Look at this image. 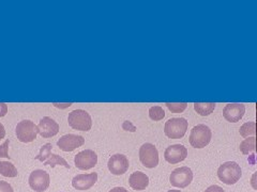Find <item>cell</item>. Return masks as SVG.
Listing matches in <instances>:
<instances>
[{
    "mask_svg": "<svg viewBox=\"0 0 257 192\" xmlns=\"http://www.w3.org/2000/svg\"><path fill=\"white\" fill-rule=\"evenodd\" d=\"M107 166L111 174L122 175L128 170L130 164H128V159L126 156L122 154H115L108 159Z\"/></svg>",
    "mask_w": 257,
    "mask_h": 192,
    "instance_id": "12",
    "label": "cell"
},
{
    "mask_svg": "<svg viewBox=\"0 0 257 192\" xmlns=\"http://www.w3.org/2000/svg\"><path fill=\"white\" fill-rule=\"evenodd\" d=\"M0 192H14V190L9 182L0 180Z\"/></svg>",
    "mask_w": 257,
    "mask_h": 192,
    "instance_id": "26",
    "label": "cell"
},
{
    "mask_svg": "<svg viewBox=\"0 0 257 192\" xmlns=\"http://www.w3.org/2000/svg\"><path fill=\"white\" fill-rule=\"evenodd\" d=\"M123 130H128V128H131V132H135V126H133L132 124H131V122H124V124H123Z\"/></svg>",
    "mask_w": 257,
    "mask_h": 192,
    "instance_id": "29",
    "label": "cell"
},
{
    "mask_svg": "<svg viewBox=\"0 0 257 192\" xmlns=\"http://www.w3.org/2000/svg\"><path fill=\"white\" fill-rule=\"evenodd\" d=\"M255 143H256V138L254 137V136H252V137H247V139H244L242 142L240 143V152L242 153L243 155H248L253 153V152L255 150Z\"/></svg>",
    "mask_w": 257,
    "mask_h": 192,
    "instance_id": "19",
    "label": "cell"
},
{
    "mask_svg": "<svg viewBox=\"0 0 257 192\" xmlns=\"http://www.w3.org/2000/svg\"><path fill=\"white\" fill-rule=\"evenodd\" d=\"M108 192H128V191L123 187H115V188H112L111 190H109Z\"/></svg>",
    "mask_w": 257,
    "mask_h": 192,
    "instance_id": "31",
    "label": "cell"
},
{
    "mask_svg": "<svg viewBox=\"0 0 257 192\" xmlns=\"http://www.w3.org/2000/svg\"><path fill=\"white\" fill-rule=\"evenodd\" d=\"M128 184L130 187L136 191L145 190L149 185V178L143 172H134L128 178Z\"/></svg>",
    "mask_w": 257,
    "mask_h": 192,
    "instance_id": "16",
    "label": "cell"
},
{
    "mask_svg": "<svg viewBox=\"0 0 257 192\" xmlns=\"http://www.w3.org/2000/svg\"><path fill=\"white\" fill-rule=\"evenodd\" d=\"M165 116V111L162 107L160 106H154L149 109V118L155 122H159L161 120H163Z\"/></svg>",
    "mask_w": 257,
    "mask_h": 192,
    "instance_id": "23",
    "label": "cell"
},
{
    "mask_svg": "<svg viewBox=\"0 0 257 192\" xmlns=\"http://www.w3.org/2000/svg\"><path fill=\"white\" fill-rule=\"evenodd\" d=\"M51 184V178L44 170L32 171L29 176V186L36 192H44L48 189Z\"/></svg>",
    "mask_w": 257,
    "mask_h": 192,
    "instance_id": "8",
    "label": "cell"
},
{
    "mask_svg": "<svg viewBox=\"0 0 257 192\" xmlns=\"http://www.w3.org/2000/svg\"><path fill=\"white\" fill-rule=\"evenodd\" d=\"M0 174L5 178H16L19 175V172L12 162H0Z\"/></svg>",
    "mask_w": 257,
    "mask_h": 192,
    "instance_id": "18",
    "label": "cell"
},
{
    "mask_svg": "<svg viewBox=\"0 0 257 192\" xmlns=\"http://www.w3.org/2000/svg\"><path fill=\"white\" fill-rule=\"evenodd\" d=\"M96 180H98V174L96 173L78 174L73 180H72V186L77 190L85 191L93 187Z\"/></svg>",
    "mask_w": 257,
    "mask_h": 192,
    "instance_id": "15",
    "label": "cell"
},
{
    "mask_svg": "<svg viewBox=\"0 0 257 192\" xmlns=\"http://www.w3.org/2000/svg\"><path fill=\"white\" fill-rule=\"evenodd\" d=\"M242 176L240 166L235 162H227L220 166L218 169L219 180L226 185H234Z\"/></svg>",
    "mask_w": 257,
    "mask_h": 192,
    "instance_id": "1",
    "label": "cell"
},
{
    "mask_svg": "<svg viewBox=\"0 0 257 192\" xmlns=\"http://www.w3.org/2000/svg\"><path fill=\"white\" fill-rule=\"evenodd\" d=\"M68 123L71 128L79 132H89L92 127V120L90 114L83 109H76L70 112Z\"/></svg>",
    "mask_w": 257,
    "mask_h": 192,
    "instance_id": "2",
    "label": "cell"
},
{
    "mask_svg": "<svg viewBox=\"0 0 257 192\" xmlns=\"http://www.w3.org/2000/svg\"><path fill=\"white\" fill-rule=\"evenodd\" d=\"M38 130L42 138H52L59 132V125L52 118L44 116L38 125Z\"/></svg>",
    "mask_w": 257,
    "mask_h": 192,
    "instance_id": "13",
    "label": "cell"
},
{
    "mask_svg": "<svg viewBox=\"0 0 257 192\" xmlns=\"http://www.w3.org/2000/svg\"><path fill=\"white\" fill-rule=\"evenodd\" d=\"M140 160L144 166L154 169L159 164V152L151 143H145L140 148Z\"/></svg>",
    "mask_w": 257,
    "mask_h": 192,
    "instance_id": "6",
    "label": "cell"
},
{
    "mask_svg": "<svg viewBox=\"0 0 257 192\" xmlns=\"http://www.w3.org/2000/svg\"><path fill=\"white\" fill-rule=\"evenodd\" d=\"M53 105L55 106V107H57V108H68V107H70L72 104L70 102V104H53Z\"/></svg>",
    "mask_w": 257,
    "mask_h": 192,
    "instance_id": "32",
    "label": "cell"
},
{
    "mask_svg": "<svg viewBox=\"0 0 257 192\" xmlns=\"http://www.w3.org/2000/svg\"><path fill=\"white\" fill-rule=\"evenodd\" d=\"M188 157V150L181 144H174L165 150L164 158L168 164H176L183 162Z\"/></svg>",
    "mask_w": 257,
    "mask_h": 192,
    "instance_id": "10",
    "label": "cell"
},
{
    "mask_svg": "<svg viewBox=\"0 0 257 192\" xmlns=\"http://www.w3.org/2000/svg\"><path fill=\"white\" fill-rule=\"evenodd\" d=\"M39 134L38 126L30 121V120H24L21 121L15 127V134L18 139L23 143H30L37 139Z\"/></svg>",
    "mask_w": 257,
    "mask_h": 192,
    "instance_id": "5",
    "label": "cell"
},
{
    "mask_svg": "<svg viewBox=\"0 0 257 192\" xmlns=\"http://www.w3.org/2000/svg\"><path fill=\"white\" fill-rule=\"evenodd\" d=\"M189 123L183 118H170L165 123L164 132L167 138L170 139H181L187 134Z\"/></svg>",
    "mask_w": 257,
    "mask_h": 192,
    "instance_id": "4",
    "label": "cell"
},
{
    "mask_svg": "<svg viewBox=\"0 0 257 192\" xmlns=\"http://www.w3.org/2000/svg\"><path fill=\"white\" fill-rule=\"evenodd\" d=\"M9 144L10 140H7L4 144L0 146V157L9 158V153H8V150H9Z\"/></svg>",
    "mask_w": 257,
    "mask_h": 192,
    "instance_id": "25",
    "label": "cell"
},
{
    "mask_svg": "<svg viewBox=\"0 0 257 192\" xmlns=\"http://www.w3.org/2000/svg\"><path fill=\"white\" fill-rule=\"evenodd\" d=\"M240 136L243 138H247L250 136H255L256 132V123L255 122H247L240 127Z\"/></svg>",
    "mask_w": 257,
    "mask_h": 192,
    "instance_id": "21",
    "label": "cell"
},
{
    "mask_svg": "<svg viewBox=\"0 0 257 192\" xmlns=\"http://www.w3.org/2000/svg\"><path fill=\"white\" fill-rule=\"evenodd\" d=\"M245 106L243 104H227L223 109V116L230 123H237L243 118Z\"/></svg>",
    "mask_w": 257,
    "mask_h": 192,
    "instance_id": "14",
    "label": "cell"
},
{
    "mask_svg": "<svg viewBox=\"0 0 257 192\" xmlns=\"http://www.w3.org/2000/svg\"><path fill=\"white\" fill-rule=\"evenodd\" d=\"M98 162V155L92 150H85L79 152L74 158L75 166L79 170H90Z\"/></svg>",
    "mask_w": 257,
    "mask_h": 192,
    "instance_id": "9",
    "label": "cell"
},
{
    "mask_svg": "<svg viewBox=\"0 0 257 192\" xmlns=\"http://www.w3.org/2000/svg\"><path fill=\"white\" fill-rule=\"evenodd\" d=\"M8 114V105L5 102H0V118L6 116Z\"/></svg>",
    "mask_w": 257,
    "mask_h": 192,
    "instance_id": "28",
    "label": "cell"
},
{
    "mask_svg": "<svg viewBox=\"0 0 257 192\" xmlns=\"http://www.w3.org/2000/svg\"><path fill=\"white\" fill-rule=\"evenodd\" d=\"M167 192H181V190H170V191H167Z\"/></svg>",
    "mask_w": 257,
    "mask_h": 192,
    "instance_id": "33",
    "label": "cell"
},
{
    "mask_svg": "<svg viewBox=\"0 0 257 192\" xmlns=\"http://www.w3.org/2000/svg\"><path fill=\"white\" fill-rule=\"evenodd\" d=\"M212 132L208 126L199 124L192 128L190 134V144L195 148H204L211 141Z\"/></svg>",
    "mask_w": 257,
    "mask_h": 192,
    "instance_id": "3",
    "label": "cell"
},
{
    "mask_svg": "<svg viewBox=\"0 0 257 192\" xmlns=\"http://www.w3.org/2000/svg\"><path fill=\"white\" fill-rule=\"evenodd\" d=\"M166 107L170 109L173 114H181L187 109L188 104L187 102H167Z\"/></svg>",
    "mask_w": 257,
    "mask_h": 192,
    "instance_id": "24",
    "label": "cell"
},
{
    "mask_svg": "<svg viewBox=\"0 0 257 192\" xmlns=\"http://www.w3.org/2000/svg\"><path fill=\"white\" fill-rule=\"evenodd\" d=\"M6 137V130L5 126L0 123V140H3Z\"/></svg>",
    "mask_w": 257,
    "mask_h": 192,
    "instance_id": "30",
    "label": "cell"
},
{
    "mask_svg": "<svg viewBox=\"0 0 257 192\" xmlns=\"http://www.w3.org/2000/svg\"><path fill=\"white\" fill-rule=\"evenodd\" d=\"M52 144L51 143H46L44 144V146L40 148V152L39 154L35 157L36 160H39V162H46V160L50 158L51 154H52Z\"/></svg>",
    "mask_w": 257,
    "mask_h": 192,
    "instance_id": "22",
    "label": "cell"
},
{
    "mask_svg": "<svg viewBox=\"0 0 257 192\" xmlns=\"http://www.w3.org/2000/svg\"><path fill=\"white\" fill-rule=\"evenodd\" d=\"M44 166H51L52 168H55L56 166H62L67 169H70V164L67 162V160L62 158L61 156L57 155V154H51L50 158H48L46 162H43Z\"/></svg>",
    "mask_w": 257,
    "mask_h": 192,
    "instance_id": "20",
    "label": "cell"
},
{
    "mask_svg": "<svg viewBox=\"0 0 257 192\" xmlns=\"http://www.w3.org/2000/svg\"><path fill=\"white\" fill-rule=\"evenodd\" d=\"M193 180V172L189 166H180L175 169L171 176L170 182L172 186L178 188H186L188 187Z\"/></svg>",
    "mask_w": 257,
    "mask_h": 192,
    "instance_id": "7",
    "label": "cell"
},
{
    "mask_svg": "<svg viewBox=\"0 0 257 192\" xmlns=\"http://www.w3.org/2000/svg\"><path fill=\"white\" fill-rule=\"evenodd\" d=\"M205 192H225L224 189L218 185H212L210 187H208Z\"/></svg>",
    "mask_w": 257,
    "mask_h": 192,
    "instance_id": "27",
    "label": "cell"
},
{
    "mask_svg": "<svg viewBox=\"0 0 257 192\" xmlns=\"http://www.w3.org/2000/svg\"><path fill=\"white\" fill-rule=\"evenodd\" d=\"M85 139L82 136H77L73 134H64L57 141V146L63 152H73L77 148L83 146Z\"/></svg>",
    "mask_w": 257,
    "mask_h": 192,
    "instance_id": "11",
    "label": "cell"
},
{
    "mask_svg": "<svg viewBox=\"0 0 257 192\" xmlns=\"http://www.w3.org/2000/svg\"><path fill=\"white\" fill-rule=\"evenodd\" d=\"M214 109H215L214 102H195L194 104V110L202 116H210L214 111Z\"/></svg>",
    "mask_w": 257,
    "mask_h": 192,
    "instance_id": "17",
    "label": "cell"
}]
</instances>
